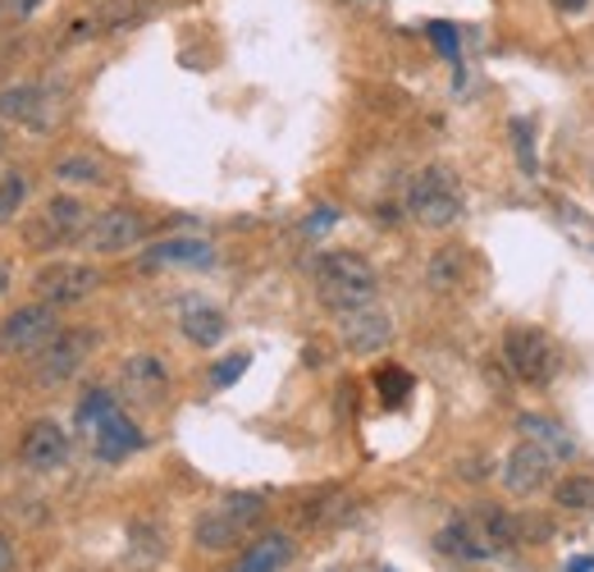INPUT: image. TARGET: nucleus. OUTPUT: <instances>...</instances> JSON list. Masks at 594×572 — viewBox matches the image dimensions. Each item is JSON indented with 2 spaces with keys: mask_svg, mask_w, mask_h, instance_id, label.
Here are the masks:
<instances>
[{
  "mask_svg": "<svg viewBox=\"0 0 594 572\" xmlns=\"http://www.w3.org/2000/svg\"><path fill=\"white\" fill-rule=\"evenodd\" d=\"M375 266L361 252H321L316 257V293L321 303L338 316V312H353L361 303H375Z\"/></svg>",
  "mask_w": 594,
  "mask_h": 572,
  "instance_id": "nucleus-1",
  "label": "nucleus"
},
{
  "mask_svg": "<svg viewBox=\"0 0 594 572\" xmlns=\"http://www.w3.org/2000/svg\"><path fill=\"white\" fill-rule=\"evenodd\" d=\"M261 518H266V499L252 495V490H242V495H229L215 508H206V514L197 518V527H193V540L202 550L220 554V550H234L242 536H252L261 527Z\"/></svg>",
  "mask_w": 594,
  "mask_h": 572,
  "instance_id": "nucleus-2",
  "label": "nucleus"
},
{
  "mask_svg": "<svg viewBox=\"0 0 594 572\" xmlns=\"http://www.w3.org/2000/svg\"><path fill=\"white\" fill-rule=\"evenodd\" d=\"M462 211H466V202H462V188L453 184L449 170L430 165V170H421V174L412 179V188H408V216H412L417 225H425V229H449V225L462 220Z\"/></svg>",
  "mask_w": 594,
  "mask_h": 572,
  "instance_id": "nucleus-3",
  "label": "nucleus"
},
{
  "mask_svg": "<svg viewBox=\"0 0 594 572\" xmlns=\"http://www.w3.org/2000/svg\"><path fill=\"white\" fill-rule=\"evenodd\" d=\"M91 348H97V330H87V325H74V330H60V335L37 353V385H65L74 380L83 367H87V357Z\"/></svg>",
  "mask_w": 594,
  "mask_h": 572,
  "instance_id": "nucleus-4",
  "label": "nucleus"
},
{
  "mask_svg": "<svg viewBox=\"0 0 594 572\" xmlns=\"http://www.w3.org/2000/svg\"><path fill=\"white\" fill-rule=\"evenodd\" d=\"M97 289H101V270H91L83 261H51V266H42L33 276L37 303H51L55 312L83 303V298H91Z\"/></svg>",
  "mask_w": 594,
  "mask_h": 572,
  "instance_id": "nucleus-5",
  "label": "nucleus"
},
{
  "mask_svg": "<svg viewBox=\"0 0 594 572\" xmlns=\"http://www.w3.org/2000/svg\"><path fill=\"white\" fill-rule=\"evenodd\" d=\"M504 363H508V371H512L517 380L544 385V380L553 376V367H558V353H553V344H549L544 330H536V325H512L508 335H504Z\"/></svg>",
  "mask_w": 594,
  "mask_h": 572,
  "instance_id": "nucleus-6",
  "label": "nucleus"
},
{
  "mask_svg": "<svg viewBox=\"0 0 594 572\" xmlns=\"http://www.w3.org/2000/svg\"><path fill=\"white\" fill-rule=\"evenodd\" d=\"M60 106H65V97L51 93L46 83H14L0 93V119H14L33 133H51L60 125Z\"/></svg>",
  "mask_w": 594,
  "mask_h": 572,
  "instance_id": "nucleus-7",
  "label": "nucleus"
},
{
  "mask_svg": "<svg viewBox=\"0 0 594 572\" xmlns=\"http://www.w3.org/2000/svg\"><path fill=\"white\" fill-rule=\"evenodd\" d=\"M55 335H60V316H55V307H51V303L14 307L6 321H0V353H10V357L42 353Z\"/></svg>",
  "mask_w": 594,
  "mask_h": 572,
  "instance_id": "nucleus-8",
  "label": "nucleus"
},
{
  "mask_svg": "<svg viewBox=\"0 0 594 572\" xmlns=\"http://www.w3.org/2000/svg\"><path fill=\"white\" fill-rule=\"evenodd\" d=\"M87 220L91 216L78 197H51L37 211V220H28V244L33 248H65V244H74V238H83Z\"/></svg>",
  "mask_w": 594,
  "mask_h": 572,
  "instance_id": "nucleus-9",
  "label": "nucleus"
},
{
  "mask_svg": "<svg viewBox=\"0 0 594 572\" xmlns=\"http://www.w3.org/2000/svg\"><path fill=\"white\" fill-rule=\"evenodd\" d=\"M142 234H147V220L138 216V211L110 206V211H101V216L87 220V229H83L78 244H83L87 252H129L133 244H142Z\"/></svg>",
  "mask_w": 594,
  "mask_h": 572,
  "instance_id": "nucleus-10",
  "label": "nucleus"
},
{
  "mask_svg": "<svg viewBox=\"0 0 594 572\" xmlns=\"http://www.w3.org/2000/svg\"><path fill=\"white\" fill-rule=\"evenodd\" d=\"M338 339L348 353L357 357H370V353H380L389 348L393 339V316L380 307V303H361L353 312H338Z\"/></svg>",
  "mask_w": 594,
  "mask_h": 572,
  "instance_id": "nucleus-11",
  "label": "nucleus"
},
{
  "mask_svg": "<svg viewBox=\"0 0 594 572\" xmlns=\"http://www.w3.org/2000/svg\"><path fill=\"white\" fill-rule=\"evenodd\" d=\"M553 467H558V458L549 454L544 444L521 440V444L512 449V454H508V463H504V486H508V495L530 499V495H540V490L549 486Z\"/></svg>",
  "mask_w": 594,
  "mask_h": 572,
  "instance_id": "nucleus-12",
  "label": "nucleus"
},
{
  "mask_svg": "<svg viewBox=\"0 0 594 572\" xmlns=\"http://www.w3.org/2000/svg\"><path fill=\"white\" fill-rule=\"evenodd\" d=\"M119 389H123V399L138 403V408H161L165 395H170V367L151 353L129 357V363L119 367Z\"/></svg>",
  "mask_w": 594,
  "mask_h": 572,
  "instance_id": "nucleus-13",
  "label": "nucleus"
},
{
  "mask_svg": "<svg viewBox=\"0 0 594 572\" xmlns=\"http://www.w3.org/2000/svg\"><path fill=\"white\" fill-rule=\"evenodd\" d=\"M19 458H23V467H33V472L65 467V458H69V435L60 431V421L37 417L33 427L23 431V440H19Z\"/></svg>",
  "mask_w": 594,
  "mask_h": 572,
  "instance_id": "nucleus-14",
  "label": "nucleus"
},
{
  "mask_svg": "<svg viewBox=\"0 0 594 572\" xmlns=\"http://www.w3.org/2000/svg\"><path fill=\"white\" fill-rule=\"evenodd\" d=\"M91 435H97V458H106V463H123L129 454L142 449V431L123 412H110Z\"/></svg>",
  "mask_w": 594,
  "mask_h": 572,
  "instance_id": "nucleus-15",
  "label": "nucleus"
},
{
  "mask_svg": "<svg viewBox=\"0 0 594 572\" xmlns=\"http://www.w3.org/2000/svg\"><path fill=\"white\" fill-rule=\"evenodd\" d=\"M480 540V550L485 554H498V550H517V540H521V527L512 514H504V508H480L476 518H466Z\"/></svg>",
  "mask_w": 594,
  "mask_h": 572,
  "instance_id": "nucleus-16",
  "label": "nucleus"
},
{
  "mask_svg": "<svg viewBox=\"0 0 594 572\" xmlns=\"http://www.w3.org/2000/svg\"><path fill=\"white\" fill-rule=\"evenodd\" d=\"M293 559V536H284V531H270V536H261L252 550H242V559H238V568L234 572H279Z\"/></svg>",
  "mask_w": 594,
  "mask_h": 572,
  "instance_id": "nucleus-17",
  "label": "nucleus"
},
{
  "mask_svg": "<svg viewBox=\"0 0 594 572\" xmlns=\"http://www.w3.org/2000/svg\"><path fill=\"white\" fill-rule=\"evenodd\" d=\"M183 335L187 339H193L197 348H215V344H220L225 335H229V321H225V312L220 307H206V303H193V307H187L183 312Z\"/></svg>",
  "mask_w": 594,
  "mask_h": 572,
  "instance_id": "nucleus-18",
  "label": "nucleus"
},
{
  "mask_svg": "<svg viewBox=\"0 0 594 572\" xmlns=\"http://www.w3.org/2000/svg\"><path fill=\"white\" fill-rule=\"evenodd\" d=\"M215 248L202 244V238H165L147 252V266H210Z\"/></svg>",
  "mask_w": 594,
  "mask_h": 572,
  "instance_id": "nucleus-19",
  "label": "nucleus"
},
{
  "mask_svg": "<svg viewBox=\"0 0 594 572\" xmlns=\"http://www.w3.org/2000/svg\"><path fill=\"white\" fill-rule=\"evenodd\" d=\"M425 280L434 293H457L466 280V252L462 248H440L425 266Z\"/></svg>",
  "mask_w": 594,
  "mask_h": 572,
  "instance_id": "nucleus-20",
  "label": "nucleus"
},
{
  "mask_svg": "<svg viewBox=\"0 0 594 572\" xmlns=\"http://www.w3.org/2000/svg\"><path fill=\"white\" fill-rule=\"evenodd\" d=\"M517 427H521V435H526V440L544 444L558 463H568V458H572V449H576V444H572V435H568V431L558 427V421H549V417H521Z\"/></svg>",
  "mask_w": 594,
  "mask_h": 572,
  "instance_id": "nucleus-21",
  "label": "nucleus"
},
{
  "mask_svg": "<svg viewBox=\"0 0 594 572\" xmlns=\"http://www.w3.org/2000/svg\"><path fill=\"white\" fill-rule=\"evenodd\" d=\"M553 504L562 508V514H590V508H594V476L590 472L562 476L553 486Z\"/></svg>",
  "mask_w": 594,
  "mask_h": 572,
  "instance_id": "nucleus-22",
  "label": "nucleus"
},
{
  "mask_svg": "<svg viewBox=\"0 0 594 572\" xmlns=\"http://www.w3.org/2000/svg\"><path fill=\"white\" fill-rule=\"evenodd\" d=\"M129 559L142 563V568H155V563L165 559V531L155 527V522H147V518L133 522L129 527Z\"/></svg>",
  "mask_w": 594,
  "mask_h": 572,
  "instance_id": "nucleus-23",
  "label": "nucleus"
},
{
  "mask_svg": "<svg viewBox=\"0 0 594 572\" xmlns=\"http://www.w3.org/2000/svg\"><path fill=\"white\" fill-rule=\"evenodd\" d=\"M60 184H106V165L97 157H65L55 165Z\"/></svg>",
  "mask_w": 594,
  "mask_h": 572,
  "instance_id": "nucleus-24",
  "label": "nucleus"
},
{
  "mask_svg": "<svg viewBox=\"0 0 594 572\" xmlns=\"http://www.w3.org/2000/svg\"><path fill=\"white\" fill-rule=\"evenodd\" d=\"M110 412H119V403H115L110 389H87L83 403H78V427H83V431H97Z\"/></svg>",
  "mask_w": 594,
  "mask_h": 572,
  "instance_id": "nucleus-25",
  "label": "nucleus"
},
{
  "mask_svg": "<svg viewBox=\"0 0 594 572\" xmlns=\"http://www.w3.org/2000/svg\"><path fill=\"white\" fill-rule=\"evenodd\" d=\"M23 202H28V179L14 170V174L0 179V225H10Z\"/></svg>",
  "mask_w": 594,
  "mask_h": 572,
  "instance_id": "nucleus-26",
  "label": "nucleus"
},
{
  "mask_svg": "<svg viewBox=\"0 0 594 572\" xmlns=\"http://www.w3.org/2000/svg\"><path fill=\"white\" fill-rule=\"evenodd\" d=\"M380 395H385V403H402L408 399V389H412V376L402 371V367H389V371H380Z\"/></svg>",
  "mask_w": 594,
  "mask_h": 572,
  "instance_id": "nucleus-27",
  "label": "nucleus"
},
{
  "mask_svg": "<svg viewBox=\"0 0 594 572\" xmlns=\"http://www.w3.org/2000/svg\"><path fill=\"white\" fill-rule=\"evenodd\" d=\"M512 142H517V161H521V170L526 174H536V142H530V125L526 119H512Z\"/></svg>",
  "mask_w": 594,
  "mask_h": 572,
  "instance_id": "nucleus-28",
  "label": "nucleus"
},
{
  "mask_svg": "<svg viewBox=\"0 0 594 572\" xmlns=\"http://www.w3.org/2000/svg\"><path fill=\"white\" fill-rule=\"evenodd\" d=\"M138 14H142V0H106L101 23L106 28H123V23H133Z\"/></svg>",
  "mask_w": 594,
  "mask_h": 572,
  "instance_id": "nucleus-29",
  "label": "nucleus"
},
{
  "mask_svg": "<svg viewBox=\"0 0 594 572\" xmlns=\"http://www.w3.org/2000/svg\"><path fill=\"white\" fill-rule=\"evenodd\" d=\"M247 363H252V357H247V353H234V357H225V363H215L210 385H234V380L247 371Z\"/></svg>",
  "mask_w": 594,
  "mask_h": 572,
  "instance_id": "nucleus-30",
  "label": "nucleus"
},
{
  "mask_svg": "<svg viewBox=\"0 0 594 572\" xmlns=\"http://www.w3.org/2000/svg\"><path fill=\"white\" fill-rule=\"evenodd\" d=\"M42 6V0H10V6H0V23H10V19H28Z\"/></svg>",
  "mask_w": 594,
  "mask_h": 572,
  "instance_id": "nucleus-31",
  "label": "nucleus"
},
{
  "mask_svg": "<svg viewBox=\"0 0 594 572\" xmlns=\"http://www.w3.org/2000/svg\"><path fill=\"white\" fill-rule=\"evenodd\" d=\"M430 37H434V46H440V51H457V42H453V28L449 23H430Z\"/></svg>",
  "mask_w": 594,
  "mask_h": 572,
  "instance_id": "nucleus-32",
  "label": "nucleus"
},
{
  "mask_svg": "<svg viewBox=\"0 0 594 572\" xmlns=\"http://www.w3.org/2000/svg\"><path fill=\"white\" fill-rule=\"evenodd\" d=\"M10 568H14V540L0 531V572H10Z\"/></svg>",
  "mask_w": 594,
  "mask_h": 572,
  "instance_id": "nucleus-33",
  "label": "nucleus"
},
{
  "mask_svg": "<svg viewBox=\"0 0 594 572\" xmlns=\"http://www.w3.org/2000/svg\"><path fill=\"white\" fill-rule=\"evenodd\" d=\"M590 568H594V559H572L568 563V572H590Z\"/></svg>",
  "mask_w": 594,
  "mask_h": 572,
  "instance_id": "nucleus-34",
  "label": "nucleus"
},
{
  "mask_svg": "<svg viewBox=\"0 0 594 572\" xmlns=\"http://www.w3.org/2000/svg\"><path fill=\"white\" fill-rule=\"evenodd\" d=\"M6 293H10V270L0 266V298H6Z\"/></svg>",
  "mask_w": 594,
  "mask_h": 572,
  "instance_id": "nucleus-35",
  "label": "nucleus"
},
{
  "mask_svg": "<svg viewBox=\"0 0 594 572\" xmlns=\"http://www.w3.org/2000/svg\"><path fill=\"white\" fill-rule=\"evenodd\" d=\"M558 6H562V10H581V6H585V0H558Z\"/></svg>",
  "mask_w": 594,
  "mask_h": 572,
  "instance_id": "nucleus-36",
  "label": "nucleus"
},
{
  "mask_svg": "<svg viewBox=\"0 0 594 572\" xmlns=\"http://www.w3.org/2000/svg\"><path fill=\"white\" fill-rule=\"evenodd\" d=\"M0 152H6V133H0Z\"/></svg>",
  "mask_w": 594,
  "mask_h": 572,
  "instance_id": "nucleus-37",
  "label": "nucleus"
}]
</instances>
